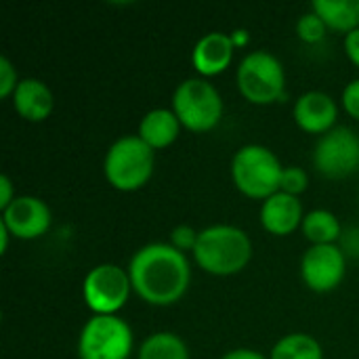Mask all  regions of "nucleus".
I'll return each instance as SVG.
<instances>
[{
  "label": "nucleus",
  "mask_w": 359,
  "mask_h": 359,
  "mask_svg": "<svg viewBox=\"0 0 359 359\" xmlns=\"http://www.w3.org/2000/svg\"><path fill=\"white\" fill-rule=\"evenodd\" d=\"M347 271V255L339 244L311 246L301 259L303 282L316 292L334 290Z\"/></svg>",
  "instance_id": "obj_10"
},
{
  "label": "nucleus",
  "mask_w": 359,
  "mask_h": 359,
  "mask_svg": "<svg viewBox=\"0 0 359 359\" xmlns=\"http://www.w3.org/2000/svg\"><path fill=\"white\" fill-rule=\"evenodd\" d=\"M198 236H200V231L191 229L189 225H179L170 233V244L177 250H181V252H185V250H191L194 252V248L198 244Z\"/></svg>",
  "instance_id": "obj_23"
},
{
  "label": "nucleus",
  "mask_w": 359,
  "mask_h": 359,
  "mask_svg": "<svg viewBox=\"0 0 359 359\" xmlns=\"http://www.w3.org/2000/svg\"><path fill=\"white\" fill-rule=\"evenodd\" d=\"M181 122L177 118V114L168 107H156L151 111H147L141 118L139 124V137L151 147V149H162L168 147L170 143H175V139L179 137L181 130Z\"/></svg>",
  "instance_id": "obj_16"
},
{
  "label": "nucleus",
  "mask_w": 359,
  "mask_h": 359,
  "mask_svg": "<svg viewBox=\"0 0 359 359\" xmlns=\"http://www.w3.org/2000/svg\"><path fill=\"white\" fill-rule=\"evenodd\" d=\"M303 204L297 196L278 191L261 206V225L273 236H288L303 225Z\"/></svg>",
  "instance_id": "obj_14"
},
{
  "label": "nucleus",
  "mask_w": 359,
  "mask_h": 359,
  "mask_svg": "<svg viewBox=\"0 0 359 359\" xmlns=\"http://www.w3.org/2000/svg\"><path fill=\"white\" fill-rule=\"evenodd\" d=\"M311 11L332 29L349 34L359 27V0H313Z\"/></svg>",
  "instance_id": "obj_17"
},
{
  "label": "nucleus",
  "mask_w": 359,
  "mask_h": 359,
  "mask_svg": "<svg viewBox=\"0 0 359 359\" xmlns=\"http://www.w3.org/2000/svg\"><path fill=\"white\" fill-rule=\"evenodd\" d=\"M13 107L17 114L29 122H42L50 116L55 107L53 90L38 78H23L19 80L13 93Z\"/></svg>",
  "instance_id": "obj_15"
},
{
  "label": "nucleus",
  "mask_w": 359,
  "mask_h": 359,
  "mask_svg": "<svg viewBox=\"0 0 359 359\" xmlns=\"http://www.w3.org/2000/svg\"><path fill=\"white\" fill-rule=\"evenodd\" d=\"M303 236L311 242V246L320 244H337L343 236L341 221L334 212L326 208H316L305 215L303 219Z\"/></svg>",
  "instance_id": "obj_18"
},
{
  "label": "nucleus",
  "mask_w": 359,
  "mask_h": 359,
  "mask_svg": "<svg viewBox=\"0 0 359 359\" xmlns=\"http://www.w3.org/2000/svg\"><path fill=\"white\" fill-rule=\"evenodd\" d=\"M8 238H11V231L4 227V223L0 221V250L2 252H6V248H8Z\"/></svg>",
  "instance_id": "obj_30"
},
{
  "label": "nucleus",
  "mask_w": 359,
  "mask_h": 359,
  "mask_svg": "<svg viewBox=\"0 0 359 359\" xmlns=\"http://www.w3.org/2000/svg\"><path fill=\"white\" fill-rule=\"evenodd\" d=\"M341 248L345 255H351V257H359V227H351L347 229L343 236H341Z\"/></svg>",
  "instance_id": "obj_26"
},
{
  "label": "nucleus",
  "mask_w": 359,
  "mask_h": 359,
  "mask_svg": "<svg viewBox=\"0 0 359 359\" xmlns=\"http://www.w3.org/2000/svg\"><path fill=\"white\" fill-rule=\"evenodd\" d=\"M345 53L359 67V27H355L349 34H345Z\"/></svg>",
  "instance_id": "obj_27"
},
{
  "label": "nucleus",
  "mask_w": 359,
  "mask_h": 359,
  "mask_svg": "<svg viewBox=\"0 0 359 359\" xmlns=\"http://www.w3.org/2000/svg\"><path fill=\"white\" fill-rule=\"evenodd\" d=\"M139 359H189V349L175 332H154L141 343Z\"/></svg>",
  "instance_id": "obj_20"
},
{
  "label": "nucleus",
  "mask_w": 359,
  "mask_h": 359,
  "mask_svg": "<svg viewBox=\"0 0 359 359\" xmlns=\"http://www.w3.org/2000/svg\"><path fill=\"white\" fill-rule=\"evenodd\" d=\"M0 221L11 236L19 240H36L50 229L53 215L44 200L36 196H17L11 206L2 210Z\"/></svg>",
  "instance_id": "obj_11"
},
{
  "label": "nucleus",
  "mask_w": 359,
  "mask_h": 359,
  "mask_svg": "<svg viewBox=\"0 0 359 359\" xmlns=\"http://www.w3.org/2000/svg\"><path fill=\"white\" fill-rule=\"evenodd\" d=\"M313 166L328 179H345L359 170V135L349 126H334L313 147Z\"/></svg>",
  "instance_id": "obj_9"
},
{
  "label": "nucleus",
  "mask_w": 359,
  "mask_h": 359,
  "mask_svg": "<svg viewBox=\"0 0 359 359\" xmlns=\"http://www.w3.org/2000/svg\"><path fill=\"white\" fill-rule=\"evenodd\" d=\"M133 330L118 316H93L80 330V359H128L133 351Z\"/></svg>",
  "instance_id": "obj_7"
},
{
  "label": "nucleus",
  "mask_w": 359,
  "mask_h": 359,
  "mask_svg": "<svg viewBox=\"0 0 359 359\" xmlns=\"http://www.w3.org/2000/svg\"><path fill=\"white\" fill-rule=\"evenodd\" d=\"M284 166L280 158L261 143H248L240 147L231 160L233 185L248 198L267 200L280 191Z\"/></svg>",
  "instance_id": "obj_3"
},
{
  "label": "nucleus",
  "mask_w": 359,
  "mask_h": 359,
  "mask_svg": "<svg viewBox=\"0 0 359 359\" xmlns=\"http://www.w3.org/2000/svg\"><path fill=\"white\" fill-rule=\"evenodd\" d=\"M269 359H324V349L316 337L292 332L273 345Z\"/></svg>",
  "instance_id": "obj_19"
},
{
  "label": "nucleus",
  "mask_w": 359,
  "mask_h": 359,
  "mask_svg": "<svg viewBox=\"0 0 359 359\" xmlns=\"http://www.w3.org/2000/svg\"><path fill=\"white\" fill-rule=\"evenodd\" d=\"M154 164V149L139 135H124L109 145L103 160V172L111 187L135 191L151 179Z\"/></svg>",
  "instance_id": "obj_4"
},
{
  "label": "nucleus",
  "mask_w": 359,
  "mask_h": 359,
  "mask_svg": "<svg viewBox=\"0 0 359 359\" xmlns=\"http://www.w3.org/2000/svg\"><path fill=\"white\" fill-rule=\"evenodd\" d=\"M133 290L128 269L114 263L95 265L82 282V297L95 316H116L128 301Z\"/></svg>",
  "instance_id": "obj_8"
},
{
  "label": "nucleus",
  "mask_w": 359,
  "mask_h": 359,
  "mask_svg": "<svg viewBox=\"0 0 359 359\" xmlns=\"http://www.w3.org/2000/svg\"><path fill=\"white\" fill-rule=\"evenodd\" d=\"M326 23L322 21V17L318 13H305L299 21H297V34L303 42L316 44L326 36Z\"/></svg>",
  "instance_id": "obj_21"
},
{
  "label": "nucleus",
  "mask_w": 359,
  "mask_h": 359,
  "mask_svg": "<svg viewBox=\"0 0 359 359\" xmlns=\"http://www.w3.org/2000/svg\"><path fill=\"white\" fill-rule=\"evenodd\" d=\"M133 290L149 305L166 307L177 303L189 288L191 267L185 252L166 242H151L139 248L128 263Z\"/></svg>",
  "instance_id": "obj_1"
},
{
  "label": "nucleus",
  "mask_w": 359,
  "mask_h": 359,
  "mask_svg": "<svg viewBox=\"0 0 359 359\" xmlns=\"http://www.w3.org/2000/svg\"><path fill=\"white\" fill-rule=\"evenodd\" d=\"M17 196L13 194V183L6 175L0 177V208L4 210L6 206H11V202L15 200Z\"/></svg>",
  "instance_id": "obj_28"
},
{
  "label": "nucleus",
  "mask_w": 359,
  "mask_h": 359,
  "mask_svg": "<svg viewBox=\"0 0 359 359\" xmlns=\"http://www.w3.org/2000/svg\"><path fill=\"white\" fill-rule=\"evenodd\" d=\"M172 111L185 128L206 133L223 118V97L206 78H187L175 88Z\"/></svg>",
  "instance_id": "obj_6"
},
{
  "label": "nucleus",
  "mask_w": 359,
  "mask_h": 359,
  "mask_svg": "<svg viewBox=\"0 0 359 359\" xmlns=\"http://www.w3.org/2000/svg\"><path fill=\"white\" fill-rule=\"evenodd\" d=\"M236 82L240 93L255 105H269L286 97V72L282 61L265 50H250L238 65Z\"/></svg>",
  "instance_id": "obj_5"
},
{
  "label": "nucleus",
  "mask_w": 359,
  "mask_h": 359,
  "mask_svg": "<svg viewBox=\"0 0 359 359\" xmlns=\"http://www.w3.org/2000/svg\"><path fill=\"white\" fill-rule=\"evenodd\" d=\"M307 183H309V177L301 166H286L282 172L280 191H286V194L299 198V194H303L307 189Z\"/></svg>",
  "instance_id": "obj_22"
},
{
  "label": "nucleus",
  "mask_w": 359,
  "mask_h": 359,
  "mask_svg": "<svg viewBox=\"0 0 359 359\" xmlns=\"http://www.w3.org/2000/svg\"><path fill=\"white\" fill-rule=\"evenodd\" d=\"M221 359H269V358H265L261 351L240 347V349H231V351H227V353H225Z\"/></svg>",
  "instance_id": "obj_29"
},
{
  "label": "nucleus",
  "mask_w": 359,
  "mask_h": 359,
  "mask_svg": "<svg viewBox=\"0 0 359 359\" xmlns=\"http://www.w3.org/2000/svg\"><path fill=\"white\" fill-rule=\"evenodd\" d=\"M233 48H236V42L229 34L208 32L196 42L194 53H191V63L202 74V78L217 76L229 67L233 59Z\"/></svg>",
  "instance_id": "obj_13"
},
{
  "label": "nucleus",
  "mask_w": 359,
  "mask_h": 359,
  "mask_svg": "<svg viewBox=\"0 0 359 359\" xmlns=\"http://www.w3.org/2000/svg\"><path fill=\"white\" fill-rule=\"evenodd\" d=\"M343 105H345L349 116H353L355 120H359V78L351 80L343 88Z\"/></svg>",
  "instance_id": "obj_25"
},
{
  "label": "nucleus",
  "mask_w": 359,
  "mask_h": 359,
  "mask_svg": "<svg viewBox=\"0 0 359 359\" xmlns=\"http://www.w3.org/2000/svg\"><path fill=\"white\" fill-rule=\"evenodd\" d=\"M19 80H17V69L13 67V63L8 61V57H0V97H13L15 88H17Z\"/></svg>",
  "instance_id": "obj_24"
},
{
  "label": "nucleus",
  "mask_w": 359,
  "mask_h": 359,
  "mask_svg": "<svg viewBox=\"0 0 359 359\" xmlns=\"http://www.w3.org/2000/svg\"><path fill=\"white\" fill-rule=\"evenodd\" d=\"M194 259L206 273L233 276L250 263L252 240L244 229L236 225H210L200 231Z\"/></svg>",
  "instance_id": "obj_2"
},
{
  "label": "nucleus",
  "mask_w": 359,
  "mask_h": 359,
  "mask_svg": "<svg viewBox=\"0 0 359 359\" xmlns=\"http://www.w3.org/2000/svg\"><path fill=\"white\" fill-rule=\"evenodd\" d=\"M292 116H294V122L299 124V128H303L305 133L326 135L328 130H332L337 126L339 105L328 93L309 90L297 99Z\"/></svg>",
  "instance_id": "obj_12"
}]
</instances>
